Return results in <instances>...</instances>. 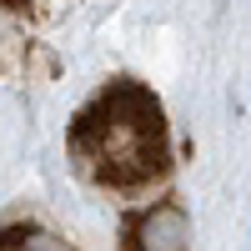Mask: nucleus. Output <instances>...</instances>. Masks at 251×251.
<instances>
[{"label":"nucleus","instance_id":"obj_1","mask_svg":"<svg viewBox=\"0 0 251 251\" xmlns=\"http://www.w3.org/2000/svg\"><path fill=\"white\" fill-rule=\"evenodd\" d=\"M71 161L96 186H116V191L156 181L171 161L156 96L131 80L106 86L71 126Z\"/></svg>","mask_w":251,"mask_h":251},{"label":"nucleus","instance_id":"obj_2","mask_svg":"<svg viewBox=\"0 0 251 251\" xmlns=\"http://www.w3.org/2000/svg\"><path fill=\"white\" fill-rule=\"evenodd\" d=\"M131 251H191V216L181 201H161L131 226Z\"/></svg>","mask_w":251,"mask_h":251},{"label":"nucleus","instance_id":"obj_3","mask_svg":"<svg viewBox=\"0 0 251 251\" xmlns=\"http://www.w3.org/2000/svg\"><path fill=\"white\" fill-rule=\"evenodd\" d=\"M0 251H71V241H60L46 226H5L0 231Z\"/></svg>","mask_w":251,"mask_h":251},{"label":"nucleus","instance_id":"obj_4","mask_svg":"<svg viewBox=\"0 0 251 251\" xmlns=\"http://www.w3.org/2000/svg\"><path fill=\"white\" fill-rule=\"evenodd\" d=\"M0 5H25V0H0Z\"/></svg>","mask_w":251,"mask_h":251}]
</instances>
